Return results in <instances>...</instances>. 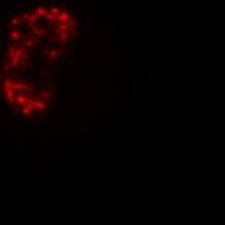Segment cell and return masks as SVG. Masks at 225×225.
I'll return each instance as SVG.
<instances>
[{"instance_id": "6da1fadb", "label": "cell", "mask_w": 225, "mask_h": 225, "mask_svg": "<svg viewBox=\"0 0 225 225\" xmlns=\"http://www.w3.org/2000/svg\"><path fill=\"white\" fill-rule=\"evenodd\" d=\"M70 19H71V16H70L67 12L65 10H61L60 13L56 16V18H54V21H57L58 23H67Z\"/></svg>"}, {"instance_id": "7a4b0ae2", "label": "cell", "mask_w": 225, "mask_h": 225, "mask_svg": "<svg viewBox=\"0 0 225 225\" xmlns=\"http://www.w3.org/2000/svg\"><path fill=\"white\" fill-rule=\"evenodd\" d=\"M47 12H48V9H47V7H41L39 5L36 8H34V13L38 16V17H44V16L47 14Z\"/></svg>"}, {"instance_id": "3957f363", "label": "cell", "mask_w": 225, "mask_h": 225, "mask_svg": "<svg viewBox=\"0 0 225 225\" xmlns=\"http://www.w3.org/2000/svg\"><path fill=\"white\" fill-rule=\"evenodd\" d=\"M61 10H62L61 7H58V5H52V7H49V9H48L49 13H52V14H54V16H57Z\"/></svg>"}, {"instance_id": "277c9868", "label": "cell", "mask_w": 225, "mask_h": 225, "mask_svg": "<svg viewBox=\"0 0 225 225\" xmlns=\"http://www.w3.org/2000/svg\"><path fill=\"white\" fill-rule=\"evenodd\" d=\"M61 41H69L70 39V34L69 33H60V36H58Z\"/></svg>"}, {"instance_id": "5b68a950", "label": "cell", "mask_w": 225, "mask_h": 225, "mask_svg": "<svg viewBox=\"0 0 225 225\" xmlns=\"http://www.w3.org/2000/svg\"><path fill=\"white\" fill-rule=\"evenodd\" d=\"M49 57L52 58V60H53V58H57L58 57V49H52V50H50Z\"/></svg>"}]
</instances>
